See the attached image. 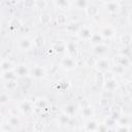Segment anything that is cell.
<instances>
[{
    "instance_id": "cell-1",
    "label": "cell",
    "mask_w": 132,
    "mask_h": 132,
    "mask_svg": "<svg viewBox=\"0 0 132 132\" xmlns=\"http://www.w3.org/2000/svg\"><path fill=\"white\" fill-rule=\"evenodd\" d=\"M11 63L8 61H3L2 64H1V69H2V72H6L8 71V69L11 68Z\"/></svg>"
},
{
    "instance_id": "cell-2",
    "label": "cell",
    "mask_w": 132,
    "mask_h": 132,
    "mask_svg": "<svg viewBox=\"0 0 132 132\" xmlns=\"http://www.w3.org/2000/svg\"><path fill=\"white\" fill-rule=\"evenodd\" d=\"M19 120L17 119V117H12L11 119H10V125L11 126H13V127H17V126H19Z\"/></svg>"
},
{
    "instance_id": "cell-3",
    "label": "cell",
    "mask_w": 132,
    "mask_h": 132,
    "mask_svg": "<svg viewBox=\"0 0 132 132\" xmlns=\"http://www.w3.org/2000/svg\"><path fill=\"white\" fill-rule=\"evenodd\" d=\"M20 45H21L23 49H25V50H26V48H27V46H28V48H30L31 43H30V41H29L28 39H22V40H21V42H20Z\"/></svg>"
}]
</instances>
